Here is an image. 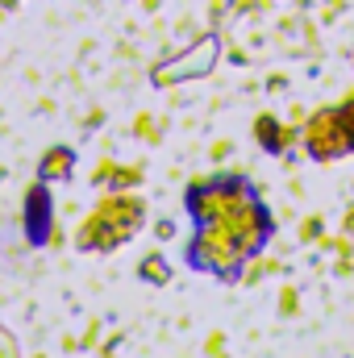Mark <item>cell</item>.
<instances>
[{"instance_id": "3957f363", "label": "cell", "mask_w": 354, "mask_h": 358, "mask_svg": "<svg viewBox=\"0 0 354 358\" xmlns=\"http://www.w3.org/2000/svg\"><path fill=\"white\" fill-rule=\"evenodd\" d=\"M338 113H342V125H346V134H351V150H354V96L338 108Z\"/></svg>"}, {"instance_id": "7a4b0ae2", "label": "cell", "mask_w": 354, "mask_h": 358, "mask_svg": "<svg viewBox=\"0 0 354 358\" xmlns=\"http://www.w3.org/2000/svg\"><path fill=\"white\" fill-rule=\"evenodd\" d=\"M259 138H263L267 150H279V129H275V121H259Z\"/></svg>"}, {"instance_id": "6da1fadb", "label": "cell", "mask_w": 354, "mask_h": 358, "mask_svg": "<svg viewBox=\"0 0 354 358\" xmlns=\"http://www.w3.org/2000/svg\"><path fill=\"white\" fill-rule=\"evenodd\" d=\"M346 150H351V134L342 125V113L338 108H321L309 121V155L313 159H334V155H346Z\"/></svg>"}]
</instances>
